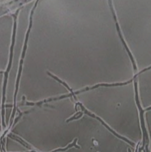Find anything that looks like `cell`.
I'll list each match as a JSON object with an SVG mask.
<instances>
[{
	"instance_id": "cell-1",
	"label": "cell",
	"mask_w": 151,
	"mask_h": 152,
	"mask_svg": "<svg viewBox=\"0 0 151 152\" xmlns=\"http://www.w3.org/2000/svg\"><path fill=\"white\" fill-rule=\"evenodd\" d=\"M115 21H116V28H117V32H118L119 36L120 38L121 39V41H122L123 44L124 45V46H125V47L126 51H128V54H129V57H130V60H131V61H132V64H133V66L134 70H135V71H136L137 68H136V66L135 61H134V60H133V56H132V55L131 54V53H130V51H129L128 47H127V45H126V43H125V42L122 36V34H121V33H120V28H119V25H118V23H117V20H116Z\"/></svg>"
},
{
	"instance_id": "cell-2",
	"label": "cell",
	"mask_w": 151,
	"mask_h": 152,
	"mask_svg": "<svg viewBox=\"0 0 151 152\" xmlns=\"http://www.w3.org/2000/svg\"><path fill=\"white\" fill-rule=\"evenodd\" d=\"M151 69V67H148V69H144V70H142V71H141V72H139V73H138V74H137V75H135V77H133V78H134V79H135V78H136V76H138V75H140V74H141V73H143V72H145V71H147V70H150V69ZM133 79H132V80H133Z\"/></svg>"
}]
</instances>
